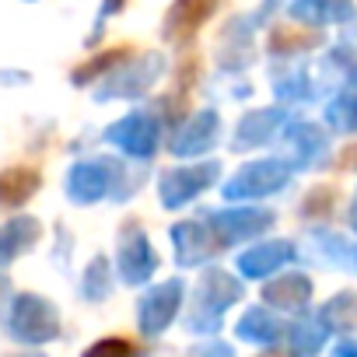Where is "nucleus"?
<instances>
[{"instance_id": "nucleus-1", "label": "nucleus", "mask_w": 357, "mask_h": 357, "mask_svg": "<svg viewBox=\"0 0 357 357\" xmlns=\"http://www.w3.org/2000/svg\"><path fill=\"white\" fill-rule=\"evenodd\" d=\"M43 312H46V305L39 298H22L15 305V319L8 322V333H15L22 340H46V336H53V329L43 326Z\"/></svg>"}, {"instance_id": "nucleus-2", "label": "nucleus", "mask_w": 357, "mask_h": 357, "mask_svg": "<svg viewBox=\"0 0 357 357\" xmlns=\"http://www.w3.org/2000/svg\"><path fill=\"white\" fill-rule=\"evenodd\" d=\"M32 235H36V225H32V221H11L4 231H0V263L15 259Z\"/></svg>"}]
</instances>
